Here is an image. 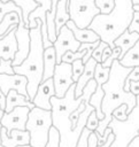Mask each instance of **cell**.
Returning a JSON list of instances; mask_svg holds the SVG:
<instances>
[{
  "mask_svg": "<svg viewBox=\"0 0 139 147\" xmlns=\"http://www.w3.org/2000/svg\"><path fill=\"white\" fill-rule=\"evenodd\" d=\"M54 95H55V90H54L53 79L48 78L46 80H43L39 84L37 92L32 99V103L34 105V107H38L45 110H51L52 106L49 100Z\"/></svg>",
  "mask_w": 139,
  "mask_h": 147,
  "instance_id": "13",
  "label": "cell"
},
{
  "mask_svg": "<svg viewBox=\"0 0 139 147\" xmlns=\"http://www.w3.org/2000/svg\"><path fill=\"white\" fill-rule=\"evenodd\" d=\"M128 31L129 32H138L139 33V11L134 10L131 23L128 26Z\"/></svg>",
  "mask_w": 139,
  "mask_h": 147,
  "instance_id": "36",
  "label": "cell"
},
{
  "mask_svg": "<svg viewBox=\"0 0 139 147\" xmlns=\"http://www.w3.org/2000/svg\"><path fill=\"white\" fill-rule=\"evenodd\" d=\"M126 110H128L126 105H121L119 107H117L116 109L113 110L111 116L115 117V118L118 119V121H125V119L128 118V113H126Z\"/></svg>",
  "mask_w": 139,
  "mask_h": 147,
  "instance_id": "32",
  "label": "cell"
},
{
  "mask_svg": "<svg viewBox=\"0 0 139 147\" xmlns=\"http://www.w3.org/2000/svg\"><path fill=\"white\" fill-rule=\"evenodd\" d=\"M130 92L134 95H139V80L130 82Z\"/></svg>",
  "mask_w": 139,
  "mask_h": 147,
  "instance_id": "40",
  "label": "cell"
},
{
  "mask_svg": "<svg viewBox=\"0 0 139 147\" xmlns=\"http://www.w3.org/2000/svg\"><path fill=\"white\" fill-rule=\"evenodd\" d=\"M98 125H99V118L96 117L95 110H93V111L88 115V117H87V119H86L85 127L88 129L90 131H95L96 127H98Z\"/></svg>",
  "mask_w": 139,
  "mask_h": 147,
  "instance_id": "33",
  "label": "cell"
},
{
  "mask_svg": "<svg viewBox=\"0 0 139 147\" xmlns=\"http://www.w3.org/2000/svg\"><path fill=\"white\" fill-rule=\"evenodd\" d=\"M26 84H28V79L25 76L17 75V74H13V75L0 74V90L5 95L10 90H15L20 94L29 99V95L26 92Z\"/></svg>",
  "mask_w": 139,
  "mask_h": 147,
  "instance_id": "12",
  "label": "cell"
},
{
  "mask_svg": "<svg viewBox=\"0 0 139 147\" xmlns=\"http://www.w3.org/2000/svg\"><path fill=\"white\" fill-rule=\"evenodd\" d=\"M0 131H1V124H0ZM0 147H3V146L1 145V139H0Z\"/></svg>",
  "mask_w": 139,
  "mask_h": 147,
  "instance_id": "48",
  "label": "cell"
},
{
  "mask_svg": "<svg viewBox=\"0 0 139 147\" xmlns=\"http://www.w3.org/2000/svg\"><path fill=\"white\" fill-rule=\"evenodd\" d=\"M109 71H110V67L105 68L101 65V63H96L94 69V75H93V79L96 82V85H102L108 80Z\"/></svg>",
  "mask_w": 139,
  "mask_h": 147,
  "instance_id": "26",
  "label": "cell"
},
{
  "mask_svg": "<svg viewBox=\"0 0 139 147\" xmlns=\"http://www.w3.org/2000/svg\"><path fill=\"white\" fill-rule=\"evenodd\" d=\"M17 25H13L6 34L0 38V60H11L17 52V41L15 37V30Z\"/></svg>",
  "mask_w": 139,
  "mask_h": 147,
  "instance_id": "14",
  "label": "cell"
},
{
  "mask_svg": "<svg viewBox=\"0 0 139 147\" xmlns=\"http://www.w3.org/2000/svg\"><path fill=\"white\" fill-rule=\"evenodd\" d=\"M95 6L99 8L100 14H109L114 8V0H95Z\"/></svg>",
  "mask_w": 139,
  "mask_h": 147,
  "instance_id": "29",
  "label": "cell"
},
{
  "mask_svg": "<svg viewBox=\"0 0 139 147\" xmlns=\"http://www.w3.org/2000/svg\"><path fill=\"white\" fill-rule=\"evenodd\" d=\"M110 54H111V48H110L109 46H106V47L103 48V51H102V55H101V60H102V62L106 61V60L109 57Z\"/></svg>",
  "mask_w": 139,
  "mask_h": 147,
  "instance_id": "41",
  "label": "cell"
},
{
  "mask_svg": "<svg viewBox=\"0 0 139 147\" xmlns=\"http://www.w3.org/2000/svg\"><path fill=\"white\" fill-rule=\"evenodd\" d=\"M96 63L98 62L93 57H91L86 63H84V70H83L82 75L79 76V78L77 79V82L75 83V98H78V96L82 95L83 88L85 87L87 82L93 78L94 69H95Z\"/></svg>",
  "mask_w": 139,
  "mask_h": 147,
  "instance_id": "17",
  "label": "cell"
},
{
  "mask_svg": "<svg viewBox=\"0 0 139 147\" xmlns=\"http://www.w3.org/2000/svg\"><path fill=\"white\" fill-rule=\"evenodd\" d=\"M0 139L3 147H17L20 145L30 144V134L26 130H11L7 134L6 129L1 126Z\"/></svg>",
  "mask_w": 139,
  "mask_h": 147,
  "instance_id": "15",
  "label": "cell"
},
{
  "mask_svg": "<svg viewBox=\"0 0 139 147\" xmlns=\"http://www.w3.org/2000/svg\"><path fill=\"white\" fill-rule=\"evenodd\" d=\"M85 51H82V52H71V51H68L65 52L62 57H61V62H64V63H72L75 60H78V59H83V56L85 55Z\"/></svg>",
  "mask_w": 139,
  "mask_h": 147,
  "instance_id": "28",
  "label": "cell"
},
{
  "mask_svg": "<svg viewBox=\"0 0 139 147\" xmlns=\"http://www.w3.org/2000/svg\"><path fill=\"white\" fill-rule=\"evenodd\" d=\"M0 74H8V75L14 74V70L11 67V60H7V61L0 60Z\"/></svg>",
  "mask_w": 139,
  "mask_h": 147,
  "instance_id": "37",
  "label": "cell"
},
{
  "mask_svg": "<svg viewBox=\"0 0 139 147\" xmlns=\"http://www.w3.org/2000/svg\"><path fill=\"white\" fill-rule=\"evenodd\" d=\"M37 26L30 29V51L25 60L20 64L13 67L14 74L25 76L28 79L26 92L29 100L32 102V99L37 92L39 84L43 82V71H44V46L41 39V21L36 18Z\"/></svg>",
  "mask_w": 139,
  "mask_h": 147,
  "instance_id": "4",
  "label": "cell"
},
{
  "mask_svg": "<svg viewBox=\"0 0 139 147\" xmlns=\"http://www.w3.org/2000/svg\"><path fill=\"white\" fill-rule=\"evenodd\" d=\"M18 106H23V107H28L30 109H32L34 107V105L24 95L20 94L18 92H16L15 90H10L7 94H6V107H5V113H9L11 109H14L15 107Z\"/></svg>",
  "mask_w": 139,
  "mask_h": 147,
  "instance_id": "18",
  "label": "cell"
},
{
  "mask_svg": "<svg viewBox=\"0 0 139 147\" xmlns=\"http://www.w3.org/2000/svg\"><path fill=\"white\" fill-rule=\"evenodd\" d=\"M15 37L17 41V52L11 61V67L20 65L29 54L30 51V29L25 28L24 22L20 21L15 30Z\"/></svg>",
  "mask_w": 139,
  "mask_h": 147,
  "instance_id": "11",
  "label": "cell"
},
{
  "mask_svg": "<svg viewBox=\"0 0 139 147\" xmlns=\"http://www.w3.org/2000/svg\"><path fill=\"white\" fill-rule=\"evenodd\" d=\"M65 25L71 30V32L74 33V37L76 38V40H78L80 44L82 42H94V41H98L100 40V37L91 29L86 28V29H79L76 26V24L69 20Z\"/></svg>",
  "mask_w": 139,
  "mask_h": 147,
  "instance_id": "19",
  "label": "cell"
},
{
  "mask_svg": "<svg viewBox=\"0 0 139 147\" xmlns=\"http://www.w3.org/2000/svg\"><path fill=\"white\" fill-rule=\"evenodd\" d=\"M119 59H121V48L118 46H115L114 48H111V54L109 55V57L106 61H103L101 65L105 68H109L114 60H119Z\"/></svg>",
  "mask_w": 139,
  "mask_h": 147,
  "instance_id": "31",
  "label": "cell"
},
{
  "mask_svg": "<svg viewBox=\"0 0 139 147\" xmlns=\"http://www.w3.org/2000/svg\"><path fill=\"white\" fill-rule=\"evenodd\" d=\"M84 70V63L82 61V59H78V60H75L72 63H71V71H72V80L76 83L77 79L79 78V76L82 75Z\"/></svg>",
  "mask_w": 139,
  "mask_h": 147,
  "instance_id": "30",
  "label": "cell"
},
{
  "mask_svg": "<svg viewBox=\"0 0 139 147\" xmlns=\"http://www.w3.org/2000/svg\"><path fill=\"white\" fill-rule=\"evenodd\" d=\"M137 96V103L134 108L128 114L125 121H118L111 117L108 127L111 129L114 134V141L110 147H128L131 140L139 133V95Z\"/></svg>",
  "mask_w": 139,
  "mask_h": 147,
  "instance_id": "6",
  "label": "cell"
},
{
  "mask_svg": "<svg viewBox=\"0 0 139 147\" xmlns=\"http://www.w3.org/2000/svg\"><path fill=\"white\" fill-rule=\"evenodd\" d=\"M2 2H7V1H13L16 6H18L22 10V17H23V22H24V25L25 28H28L29 25V15L31 11H33L38 6L39 3L36 2L34 0H0ZM29 29V28H28Z\"/></svg>",
  "mask_w": 139,
  "mask_h": 147,
  "instance_id": "24",
  "label": "cell"
},
{
  "mask_svg": "<svg viewBox=\"0 0 139 147\" xmlns=\"http://www.w3.org/2000/svg\"><path fill=\"white\" fill-rule=\"evenodd\" d=\"M17 147H31V146H30V144H28V145H20Z\"/></svg>",
  "mask_w": 139,
  "mask_h": 147,
  "instance_id": "45",
  "label": "cell"
},
{
  "mask_svg": "<svg viewBox=\"0 0 139 147\" xmlns=\"http://www.w3.org/2000/svg\"><path fill=\"white\" fill-rule=\"evenodd\" d=\"M20 21H23L22 18H20L18 14L16 11H10V13H7L1 22H0V37H2L3 34H6L8 32V30L13 26V25H18Z\"/></svg>",
  "mask_w": 139,
  "mask_h": 147,
  "instance_id": "25",
  "label": "cell"
},
{
  "mask_svg": "<svg viewBox=\"0 0 139 147\" xmlns=\"http://www.w3.org/2000/svg\"><path fill=\"white\" fill-rule=\"evenodd\" d=\"M132 68H126L119 64L118 60H114L110 65L109 77L108 80L101 85V88L103 90V99L101 101V111L103 113L105 117L103 119L99 121V125L96 127L95 136L98 140L101 139L105 130L107 129L110 119H111V113L114 109L119 107L121 105H126L129 114L137 103V96L132 94L131 92L124 91V82L128 77V75L131 72Z\"/></svg>",
  "mask_w": 139,
  "mask_h": 147,
  "instance_id": "2",
  "label": "cell"
},
{
  "mask_svg": "<svg viewBox=\"0 0 139 147\" xmlns=\"http://www.w3.org/2000/svg\"><path fill=\"white\" fill-rule=\"evenodd\" d=\"M128 147H139V133L131 140V142L128 145Z\"/></svg>",
  "mask_w": 139,
  "mask_h": 147,
  "instance_id": "43",
  "label": "cell"
},
{
  "mask_svg": "<svg viewBox=\"0 0 139 147\" xmlns=\"http://www.w3.org/2000/svg\"><path fill=\"white\" fill-rule=\"evenodd\" d=\"M3 113H5V110H2V109L0 108V119H1V117H2V115H3Z\"/></svg>",
  "mask_w": 139,
  "mask_h": 147,
  "instance_id": "46",
  "label": "cell"
},
{
  "mask_svg": "<svg viewBox=\"0 0 139 147\" xmlns=\"http://www.w3.org/2000/svg\"><path fill=\"white\" fill-rule=\"evenodd\" d=\"M114 8L109 14H98L88 25L101 41L114 48V40L123 33L131 23L134 9L132 0H114Z\"/></svg>",
  "mask_w": 139,
  "mask_h": 147,
  "instance_id": "3",
  "label": "cell"
},
{
  "mask_svg": "<svg viewBox=\"0 0 139 147\" xmlns=\"http://www.w3.org/2000/svg\"><path fill=\"white\" fill-rule=\"evenodd\" d=\"M36 2L39 3V6L30 13L28 20H29V25L28 28L29 29H33L37 26V22H36V18H39L41 21V28L44 29H47V25H46V11H48L51 9V0H34Z\"/></svg>",
  "mask_w": 139,
  "mask_h": 147,
  "instance_id": "16",
  "label": "cell"
},
{
  "mask_svg": "<svg viewBox=\"0 0 139 147\" xmlns=\"http://www.w3.org/2000/svg\"><path fill=\"white\" fill-rule=\"evenodd\" d=\"M70 20L69 13H68V0H59L56 3V11H55V32L56 36L60 31V29L65 25V23Z\"/></svg>",
  "mask_w": 139,
  "mask_h": 147,
  "instance_id": "22",
  "label": "cell"
},
{
  "mask_svg": "<svg viewBox=\"0 0 139 147\" xmlns=\"http://www.w3.org/2000/svg\"><path fill=\"white\" fill-rule=\"evenodd\" d=\"M52 123L51 110H45L38 107L30 109L25 130L30 134L31 147H45L48 140V132Z\"/></svg>",
  "mask_w": 139,
  "mask_h": 147,
  "instance_id": "5",
  "label": "cell"
},
{
  "mask_svg": "<svg viewBox=\"0 0 139 147\" xmlns=\"http://www.w3.org/2000/svg\"><path fill=\"white\" fill-rule=\"evenodd\" d=\"M138 39H139V33L138 32H129L128 29H126L123 33H121L114 40V45L115 46H118L121 48V59L138 41Z\"/></svg>",
  "mask_w": 139,
  "mask_h": 147,
  "instance_id": "20",
  "label": "cell"
},
{
  "mask_svg": "<svg viewBox=\"0 0 139 147\" xmlns=\"http://www.w3.org/2000/svg\"><path fill=\"white\" fill-rule=\"evenodd\" d=\"M44 71H43V80L52 78L54 75V69L56 65V55L53 46L44 49Z\"/></svg>",
  "mask_w": 139,
  "mask_h": 147,
  "instance_id": "21",
  "label": "cell"
},
{
  "mask_svg": "<svg viewBox=\"0 0 139 147\" xmlns=\"http://www.w3.org/2000/svg\"><path fill=\"white\" fill-rule=\"evenodd\" d=\"M99 44H100V40L94 41V42H82V44H80V46L78 47V52L85 51V53H86V54L83 56V59H82L83 63H86V62L91 59V56H92V52L94 51V48H95Z\"/></svg>",
  "mask_w": 139,
  "mask_h": 147,
  "instance_id": "27",
  "label": "cell"
},
{
  "mask_svg": "<svg viewBox=\"0 0 139 147\" xmlns=\"http://www.w3.org/2000/svg\"><path fill=\"white\" fill-rule=\"evenodd\" d=\"M87 147H98V138L95 136V132H91L90 137H88V145Z\"/></svg>",
  "mask_w": 139,
  "mask_h": 147,
  "instance_id": "39",
  "label": "cell"
},
{
  "mask_svg": "<svg viewBox=\"0 0 139 147\" xmlns=\"http://www.w3.org/2000/svg\"><path fill=\"white\" fill-rule=\"evenodd\" d=\"M91 132H93V131H90L88 129L84 127L82 133H80V136H79V138H78L76 147H87V145H88V137H90Z\"/></svg>",
  "mask_w": 139,
  "mask_h": 147,
  "instance_id": "34",
  "label": "cell"
},
{
  "mask_svg": "<svg viewBox=\"0 0 139 147\" xmlns=\"http://www.w3.org/2000/svg\"><path fill=\"white\" fill-rule=\"evenodd\" d=\"M114 134H113V132L111 133H109V136H108V138H107V140H106V142H103L102 145H99L98 147H110V145H111V142L114 141Z\"/></svg>",
  "mask_w": 139,
  "mask_h": 147,
  "instance_id": "42",
  "label": "cell"
},
{
  "mask_svg": "<svg viewBox=\"0 0 139 147\" xmlns=\"http://www.w3.org/2000/svg\"><path fill=\"white\" fill-rule=\"evenodd\" d=\"M96 88V82L92 78L83 88L82 95L75 98V83L69 87L63 98H51V113L53 126L60 133L59 147H76L78 138L85 127L88 115L94 108L88 103Z\"/></svg>",
  "mask_w": 139,
  "mask_h": 147,
  "instance_id": "1",
  "label": "cell"
},
{
  "mask_svg": "<svg viewBox=\"0 0 139 147\" xmlns=\"http://www.w3.org/2000/svg\"><path fill=\"white\" fill-rule=\"evenodd\" d=\"M126 80L128 82H136V80H139V67H134L132 68L131 72L126 77Z\"/></svg>",
  "mask_w": 139,
  "mask_h": 147,
  "instance_id": "38",
  "label": "cell"
},
{
  "mask_svg": "<svg viewBox=\"0 0 139 147\" xmlns=\"http://www.w3.org/2000/svg\"><path fill=\"white\" fill-rule=\"evenodd\" d=\"M119 64L126 68L139 67V39L138 41L123 55L121 60H118Z\"/></svg>",
  "mask_w": 139,
  "mask_h": 147,
  "instance_id": "23",
  "label": "cell"
},
{
  "mask_svg": "<svg viewBox=\"0 0 139 147\" xmlns=\"http://www.w3.org/2000/svg\"><path fill=\"white\" fill-rule=\"evenodd\" d=\"M95 0H68V13L70 20L79 29H86L92 20L100 14Z\"/></svg>",
  "mask_w": 139,
  "mask_h": 147,
  "instance_id": "7",
  "label": "cell"
},
{
  "mask_svg": "<svg viewBox=\"0 0 139 147\" xmlns=\"http://www.w3.org/2000/svg\"><path fill=\"white\" fill-rule=\"evenodd\" d=\"M54 90H55V96L63 98L69 87L75 83L72 80V71H71V64L70 63H57L54 69V75L52 77Z\"/></svg>",
  "mask_w": 139,
  "mask_h": 147,
  "instance_id": "9",
  "label": "cell"
},
{
  "mask_svg": "<svg viewBox=\"0 0 139 147\" xmlns=\"http://www.w3.org/2000/svg\"><path fill=\"white\" fill-rule=\"evenodd\" d=\"M29 111H30V108L18 106L11 109L9 113H3L0 119V124L2 127L6 129L7 134L11 130H25Z\"/></svg>",
  "mask_w": 139,
  "mask_h": 147,
  "instance_id": "10",
  "label": "cell"
},
{
  "mask_svg": "<svg viewBox=\"0 0 139 147\" xmlns=\"http://www.w3.org/2000/svg\"><path fill=\"white\" fill-rule=\"evenodd\" d=\"M106 46H108L105 41H101L100 40V44L94 48V51L92 52V56L91 57H93L98 63H102V60H101V55H102V51H103V48L106 47Z\"/></svg>",
  "mask_w": 139,
  "mask_h": 147,
  "instance_id": "35",
  "label": "cell"
},
{
  "mask_svg": "<svg viewBox=\"0 0 139 147\" xmlns=\"http://www.w3.org/2000/svg\"><path fill=\"white\" fill-rule=\"evenodd\" d=\"M79 46L80 42L76 40L71 30L67 25H63L60 29L55 41L53 42V47L55 49V55H56V64L61 63V57L65 52L68 51L77 52Z\"/></svg>",
  "mask_w": 139,
  "mask_h": 147,
  "instance_id": "8",
  "label": "cell"
},
{
  "mask_svg": "<svg viewBox=\"0 0 139 147\" xmlns=\"http://www.w3.org/2000/svg\"><path fill=\"white\" fill-rule=\"evenodd\" d=\"M133 9L137 10V11H139V5H133Z\"/></svg>",
  "mask_w": 139,
  "mask_h": 147,
  "instance_id": "44",
  "label": "cell"
},
{
  "mask_svg": "<svg viewBox=\"0 0 139 147\" xmlns=\"http://www.w3.org/2000/svg\"><path fill=\"white\" fill-rule=\"evenodd\" d=\"M132 3L133 5H139V0H132Z\"/></svg>",
  "mask_w": 139,
  "mask_h": 147,
  "instance_id": "47",
  "label": "cell"
}]
</instances>
